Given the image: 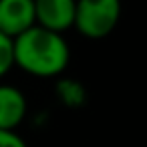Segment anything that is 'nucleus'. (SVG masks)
Here are the masks:
<instances>
[{
	"label": "nucleus",
	"mask_w": 147,
	"mask_h": 147,
	"mask_svg": "<svg viewBox=\"0 0 147 147\" xmlns=\"http://www.w3.org/2000/svg\"><path fill=\"white\" fill-rule=\"evenodd\" d=\"M0 147H28V145L16 131H2L0 129Z\"/></svg>",
	"instance_id": "obj_8"
},
{
	"label": "nucleus",
	"mask_w": 147,
	"mask_h": 147,
	"mask_svg": "<svg viewBox=\"0 0 147 147\" xmlns=\"http://www.w3.org/2000/svg\"><path fill=\"white\" fill-rule=\"evenodd\" d=\"M36 24L34 0H0V32L14 40Z\"/></svg>",
	"instance_id": "obj_4"
},
{
	"label": "nucleus",
	"mask_w": 147,
	"mask_h": 147,
	"mask_svg": "<svg viewBox=\"0 0 147 147\" xmlns=\"http://www.w3.org/2000/svg\"><path fill=\"white\" fill-rule=\"evenodd\" d=\"M14 67L12 61V40L0 32V79Z\"/></svg>",
	"instance_id": "obj_7"
},
{
	"label": "nucleus",
	"mask_w": 147,
	"mask_h": 147,
	"mask_svg": "<svg viewBox=\"0 0 147 147\" xmlns=\"http://www.w3.org/2000/svg\"><path fill=\"white\" fill-rule=\"evenodd\" d=\"M121 18V0H75V28L87 38L109 36Z\"/></svg>",
	"instance_id": "obj_2"
},
{
	"label": "nucleus",
	"mask_w": 147,
	"mask_h": 147,
	"mask_svg": "<svg viewBox=\"0 0 147 147\" xmlns=\"http://www.w3.org/2000/svg\"><path fill=\"white\" fill-rule=\"evenodd\" d=\"M57 97L65 107L77 109V107L85 105L87 89L83 87V83H79L75 79H59L57 81Z\"/></svg>",
	"instance_id": "obj_6"
},
{
	"label": "nucleus",
	"mask_w": 147,
	"mask_h": 147,
	"mask_svg": "<svg viewBox=\"0 0 147 147\" xmlns=\"http://www.w3.org/2000/svg\"><path fill=\"white\" fill-rule=\"evenodd\" d=\"M26 111H28V103L18 87L0 85V129L16 131V127L24 121Z\"/></svg>",
	"instance_id": "obj_5"
},
{
	"label": "nucleus",
	"mask_w": 147,
	"mask_h": 147,
	"mask_svg": "<svg viewBox=\"0 0 147 147\" xmlns=\"http://www.w3.org/2000/svg\"><path fill=\"white\" fill-rule=\"evenodd\" d=\"M36 26L65 34L75 24V0H34Z\"/></svg>",
	"instance_id": "obj_3"
},
{
	"label": "nucleus",
	"mask_w": 147,
	"mask_h": 147,
	"mask_svg": "<svg viewBox=\"0 0 147 147\" xmlns=\"http://www.w3.org/2000/svg\"><path fill=\"white\" fill-rule=\"evenodd\" d=\"M12 61L32 77H59L67 71L71 49L63 34L32 26L12 40Z\"/></svg>",
	"instance_id": "obj_1"
}]
</instances>
